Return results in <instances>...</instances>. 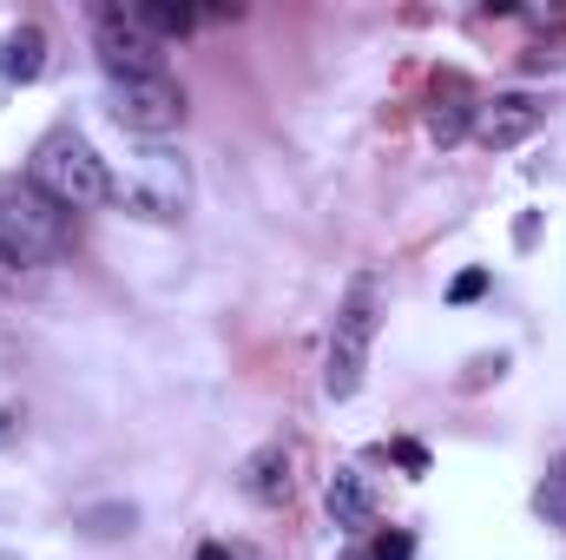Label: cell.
<instances>
[{"mask_svg":"<svg viewBox=\"0 0 566 560\" xmlns=\"http://www.w3.org/2000/svg\"><path fill=\"white\" fill-rule=\"evenodd\" d=\"M27 178L60 205V211H93V205H113V165L93 152V139L80 126H53L46 139L33 145V165Z\"/></svg>","mask_w":566,"mask_h":560,"instance_id":"1","label":"cell"},{"mask_svg":"<svg viewBox=\"0 0 566 560\" xmlns=\"http://www.w3.org/2000/svg\"><path fill=\"white\" fill-rule=\"evenodd\" d=\"M113 205L133 211V218H151V225H171L191 211V165L185 152L165 139H139L126 152V172L113 178Z\"/></svg>","mask_w":566,"mask_h":560,"instance_id":"2","label":"cell"},{"mask_svg":"<svg viewBox=\"0 0 566 560\" xmlns=\"http://www.w3.org/2000/svg\"><path fill=\"white\" fill-rule=\"evenodd\" d=\"M376 330H382V283L363 271V278H349V297H343L336 330H329V350H323V390H329V403H349L363 390Z\"/></svg>","mask_w":566,"mask_h":560,"instance_id":"3","label":"cell"},{"mask_svg":"<svg viewBox=\"0 0 566 560\" xmlns=\"http://www.w3.org/2000/svg\"><path fill=\"white\" fill-rule=\"evenodd\" d=\"M106 113L139 133V139H165L185 120V86L171 73H145V80H106Z\"/></svg>","mask_w":566,"mask_h":560,"instance_id":"4","label":"cell"},{"mask_svg":"<svg viewBox=\"0 0 566 560\" xmlns=\"http://www.w3.org/2000/svg\"><path fill=\"white\" fill-rule=\"evenodd\" d=\"M93 40H99V66H106V80H145V73H165V46L145 33L126 7H93Z\"/></svg>","mask_w":566,"mask_h":560,"instance_id":"5","label":"cell"},{"mask_svg":"<svg viewBox=\"0 0 566 560\" xmlns=\"http://www.w3.org/2000/svg\"><path fill=\"white\" fill-rule=\"evenodd\" d=\"M541 120H547V106L534 93H501V100L474 106V139L488 145V152H514L521 139L541 133Z\"/></svg>","mask_w":566,"mask_h":560,"instance_id":"6","label":"cell"},{"mask_svg":"<svg viewBox=\"0 0 566 560\" xmlns=\"http://www.w3.org/2000/svg\"><path fill=\"white\" fill-rule=\"evenodd\" d=\"M290 488H296V448H290V442H264V448H251V455L238 462V495H244V501L283 508Z\"/></svg>","mask_w":566,"mask_h":560,"instance_id":"7","label":"cell"},{"mask_svg":"<svg viewBox=\"0 0 566 560\" xmlns=\"http://www.w3.org/2000/svg\"><path fill=\"white\" fill-rule=\"evenodd\" d=\"M323 501H329V521H336L343 535H356V528H369V521H376V481H369L363 468H336Z\"/></svg>","mask_w":566,"mask_h":560,"instance_id":"8","label":"cell"},{"mask_svg":"<svg viewBox=\"0 0 566 560\" xmlns=\"http://www.w3.org/2000/svg\"><path fill=\"white\" fill-rule=\"evenodd\" d=\"M139 521H145L139 501H80L66 528H73L80 541H133V535H139Z\"/></svg>","mask_w":566,"mask_h":560,"instance_id":"9","label":"cell"},{"mask_svg":"<svg viewBox=\"0 0 566 560\" xmlns=\"http://www.w3.org/2000/svg\"><path fill=\"white\" fill-rule=\"evenodd\" d=\"M0 73L13 80V86H33L40 73H46V33L27 20V27H13L7 40H0Z\"/></svg>","mask_w":566,"mask_h":560,"instance_id":"10","label":"cell"},{"mask_svg":"<svg viewBox=\"0 0 566 560\" xmlns=\"http://www.w3.org/2000/svg\"><path fill=\"white\" fill-rule=\"evenodd\" d=\"M474 126V100H468V86L448 73L441 86H434V106H428V139H441V145H454L461 133Z\"/></svg>","mask_w":566,"mask_h":560,"instance_id":"11","label":"cell"},{"mask_svg":"<svg viewBox=\"0 0 566 560\" xmlns=\"http://www.w3.org/2000/svg\"><path fill=\"white\" fill-rule=\"evenodd\" d=\"M126 13L139 20L158 46H165V40H185V33L198 27V7H185V0H133Z\"/></svg>","mask_w":566,"mask_h":560,"instance_id":"12","label":"cell"},{"mask_svg":"<svg viewBox=\"0 0 566 560\" xmlns=\"http://www.w3.org/2000/svg\"><path fill=\"white\" fill-rule=\"evenodd\" d=\"M534 515H541L554 535H566V448L547 462V475H541V488H534Z\"/></svg>","mask_w":566,"mask_h":560,"instance_id":"13","label":"cell"},{"mask_svg":"<svg viewBox=\"0 0 566 560\" xmlns=\"http://www.w3.org/2000/svg\"><path fill=\"white\" fill-rule=\"evenodd\" d=\"M481 290H488V271H461V278L448 283V297H454V303H474Z\"/></svg>","mask_w":566,"mask_h":560,"instance_id":"14","label":"cell"},{"mask_svg":"<svg viewBox=\"0 0 566 560\" xmlns=\"http://www.w3.org/2000/svg\"><path fill=\"white\" fill-rule=\"evenodd\" d=\"M409 554H416L409 535H382V541H376V560H409Z\"/></svg>","mask_w":566,"mask_h":560,"instance_id":"15","label":"cell"},{"mask_svg":"<svg viewBox=\"0 0 566 560\" xmlns=\"http://www.w3.org/2000/svg\"><path fill=\"white\" fill-rule=\"evenodd\" d=\"M396 462H402L409 475H422V468H428V448H422V442H396Z\"/></svg>","mask_w":566,"mask_h":560,"instance_id":"16","label":"cell"},{"mask_svg":"<svg viewBox=\"0 0 566 560\" xmlns=\"http://www.w3.org/2000/svg\"><path fill=\"white\" fill-rule=\"evenodd\" d=\"M198 560H238V554H231L224 541H205V548H198Z\"/></svg>","mask_w":566,"mask_h":560,"instance_id":"17","label":"cell"},{"mask_svg":"<svg viewBox=\"0 0 566 560\" xmlns=\"http://www.w3.org/2000/svg\"><path fill=\"white\" fill-rule=\"evenodd\" d=\"M0 560H20V554H0Z\"/></svg>","mask_w":566,"mask_h":560,"instance_id":"18","label":"cell"}]
</instances>
